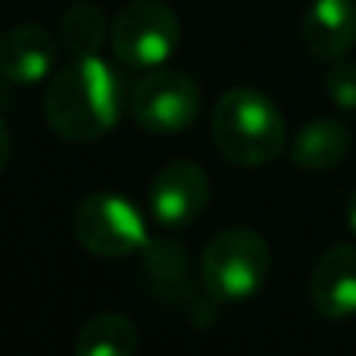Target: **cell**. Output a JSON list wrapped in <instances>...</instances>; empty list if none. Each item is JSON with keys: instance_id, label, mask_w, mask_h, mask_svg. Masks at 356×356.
Listing matches in <instances>:
<instances>
[{"instance_id": "9c48e42d", "label": "cell", "mask_w": 356, "mask_h": 356, "mask_svg": "<svg viewBox=\"0 0 356 356\" xmlns=\"http://www.w3.org/2000/svg\"><path fill=\"white\" fill-rule=\"evenodd\" d=\"M56 63V41L44 25H13L0 35V75L16 85H38Z\"/></svg>"}, {"instance_id": "52a82bcc", "label": "cell", "mask_w": 356, "mask_h": 356, "mask_svg": "<svg viewBox=\"0 0 356 356\" xmlns=\"http://www.w3.org/2000/svg\"><path fill=\"white\" fill-rule=\"evenodd\" d=\"M209 203V175L191 160H175L163 166L150 181L147 207L163 228H184Z\"/></svg>"}, {"instance_id": "2e32d148", "label": "cell", "mask_w": 356, "mask_h": 356, "mask_svg": "<svg viewBox=\"0 0 356 356\" xmlns=\"http://www.w3.org/2000/svg\"><path fill=\"white\" fill-rule=\"evenodd\" d=\"M347 225L356 234V188L350 191V200H347Z\"/></svg>"}, {"instance_id": "7c38bea8", "label": "cell", "mask_w": 356, "mask_h": 356, "mask_svg": "<svg viewBox=\"0 0 356 356\" xmlns=\"http://www.w3.org/2000/svg\"><path fill=\"white\" fill-rule=\"evenodd\" d=\"M141 344L138 328L131 319L119 313H104L85 322V328L75 338L79 356H131Z\"/></svg>"}, {"instance_id": "8fae6325", "label": "cell", "mask_w": 356, "mask_h": 356, "mask_svg": "<svg viewBox=\"0 0 356 356\" xmlns=\"http://www.w3.org/2000/svg\"><path fill=\"white\" fill-rule=\"evenodd\" d=\"M350 154V135L334 119H313L297 131L291 144V160L294 166L309 169V172H328L338 169Z\"/></svg>"}, {"instance_id": "5b68a950", "label": "cell", "mask_w": 356, "mask_h": 356, "mask_svg": "<svg viewBox=\"0 0 356 356\" xmlns=\"http://www.w3.org/2000/svg\"><path fill=\"white\" fill-rule=\"evenodd\" d=\"M181 22L163 0H131L110 25V50L131 69H156L175 54Z\"/></svg>"}, {"instance_id": "5bb4252c", "label": "cell", "mask_w": 356, "mask_h": 356, "mask_svg": "<svg viewBox=\"0 0 356 356\" xmlns=\"http://www.w3.org/2000/svg\"><path fill=\"white\" fill-rule=\"evenodd\" d=\"M325 91L334 106L356 110V63L353 60H332V69L325 75Z\"/></svg>"}, {"instance_id": "9a60e30c", "label": "cell", "mask_w": 356, "mask_h": 356, "mask_svg": "<svg viewBox=\"0 0 356 356\" xmlns=\"http://www.w3.org/2000/svg\"><path fill=\"white\" fill-rule=\"evenodd\" d=\"M10 156H13V135H10V125H6V119L0 116V172L6 169Z\"/></svg>"}, {"instance_id": "ba28073f", "label": "cell", "mask_w": 356, "mask_h": 356, "mask_svg": "<svg viewBox=\"0 0 356 356\" xmlns=\"http://www.w3.org/2000/svg\"><path fill=\"white\" fill-rule=\"evenodd\" d=\"M309 300L332 322L356 316V247L334 244L316 259L309 275Z\"/></svg>"}, {"instance_id": "4fadbf2b", "label": "cell", "mask_w": 356, "mask_h": 356, "mask_svg": "<svg viewBox=\"0 0 356 356\" xmlns=\"http://www.w3.org/2000/svg\"><path fill=\"white\" fill-rule=\"evenodd\" d=\"M60 38L75 56H97L104 41L110 38L104 10L91 0L72 3L60 19Z\"/></svg>"}, {"instance_id": "3957f363", "label": "cell", "mask_w": 356, "mask_h": 356, "mask_svg": "<svg viewBox=\"0 0 356 356\" xmlns=\"http://www.w3.org/2000/svg\"><path fill=\"white\" fill-rule=\"evenodd\" d=\"M272 275V250L253 228L216 234L200 257V278L216 303H234L259 294Z\"/></svg>"}, {"instance_id": "30bf717a", "label": "cell", "mask_w": 356, "mask_h": 356, "mask_svg": "<svg viewBox=\"0 0 356 356\" xmlns=\"http://www.w3.org/2000/svg\"><path fill=\"white\" fill-rule=\"evenodd\" d=\"M300 38L319 60H341L356 44V0H313L300 19Z\"/></svg>"}, {"instance_id": "8992f818", "label": "cell", "mask_w": 356, "mask_h": 356, "mask_svg": "<svg viewBox=\"0 0 356 356\" xmlns=\"http://www.w3.org/2000/svg\"><path fill=\"white\" fill-rule=\"evenodd\" d=\"M200 88L181 69L156 66L135 81L129 94L131 119L150 135H178L200 113Z\"/></svg>"}, {"instance_id": "6da1fadb", "label": "cell", "mask_w": 356, "mask_h": 356, "mask_svg": "<svg viewBox=\"0 0 356 356\" xmlns=\"http://www.w3.org/2000/svg\"><path fill=\"white\" fill-rule=\"evenodd\" d=\"M122 116V79L100 56H75L44 88V119L66 141H97Z\"/></svg>"}, {"instance_id": "277c9868", "label": "cell", "mask_w": 356, "mask_h": 356, "mask_svg": "<svg viewBox=\"0 0 356 356\" xmlns=\"http://www.w3.org/2000/svg\"><path fill=\"white\" fill-rule=\"evenodd\" d=\"M72 234L88 253L104 259H125L150 244L147 222L129 197L88 194L72 213Z\"/></svg>"}, {"instance_id": "7a4b0ae2", "label": "cell", "mask_w": 356, "mask_h": 356, "mask_svg": "<svg viewBox=\"0 0 356 356\" xmlns=\"http://www.w3.org/2000/svg\"><path fill=\"white\" fill-rule=\"evenodd\" d=\"M209 131L219 154L234 166H266L288 141L278 106L257 88H228L213 106Z\"/></svg>"}]
</instances>
